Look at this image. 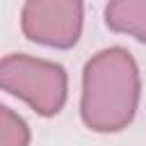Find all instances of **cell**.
<instances>
[{"label": "cell", "mask_w": 146, "mask_h": 146, "mask_svg": "<svg viewBox=\"0 0 146 146\" xmlns=\"http://www.w3.org/2000/svg\"><path fill=\"white\" fill-rule=\"evenodd\" d=\"M82 0H25L21 9L23 34L41 46L68 50L82 36Z\"/></svg>", "instance_id": "cell-3"}, {"label": "cell", "mask_w": 146, "mask_h": 146, "mask_svg": "<svg viewBox=\"0 0 146 146\" xmlns=\"http://www.w3.org/2000/svg\"><path fill=\"white\" fill-rule=\"evenodd\" d=\"M0 84L7 94L25 100L41 116L59 114L68 96V78L64 66L23 52L2 57Z\"/></svg>", "instance_id": "cell-2"}, {"label": "cell", "mask_w": 146, "mask_h": 146, "mask_svg": "<svg viewBox=\"0 0 146 146\" xmlns=\"http://www.w3.org/2000/svg\"><path fill=\"white\" fill-rule=\"evenodd\" d=\"M141 80L135 57L112 46L98 50L82 71L80 116L94 132H121L137 114Z\"/></svg>", "instance_id": "cell-1"}, {"label": "cell", "mask_w": 146, "mask_h": 146, "mask_svg": "<svg viewBox=\"0 0 146 146\" xmlns=\"http://www.w3.org/2000/svg\"><path fill=\"white\" fill-rule=\"evenodd\" d=\"M0 146H30L27 123L7 105L0 107Z\"/></svg>", "instance_id": "cell-5"}, {"label": "cell", "mask_w": 146, "mask_h": 146, "mask_svg": "<svg viewBox=\"0 0 146 146\" xmlns=\"http://www.w3.org/2000/svg\"><path fill=\"white\" fill-rule=\"evenodd\" d=\"M105 25L112 32L146 43V0H110L105 7Z\"/></svg>", "instance_id": "cell-4"}]
</instances>
